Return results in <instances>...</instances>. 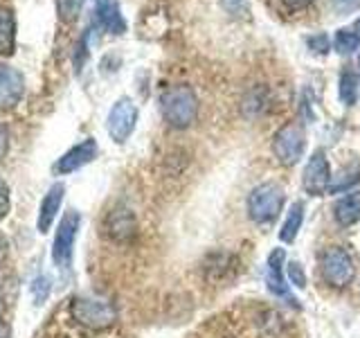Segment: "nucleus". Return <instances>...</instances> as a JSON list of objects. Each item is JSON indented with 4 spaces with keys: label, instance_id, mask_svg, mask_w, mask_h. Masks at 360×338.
<instances>
[{
    "label": "nucleus",
    "instance_id": "obj_1",
    "mask_svg": "<svg viewBox=\"0 0 360 338\" xmlns=\"http://www.w3.org/2000/svg\"><path fill=\"white\" fill-rule=\"evenodd\" d=\"M198 108H200V101L194 93L191 86H172L169 90H165L162 97H160V111H162V118L172 129H189L191 124L196 122L198 118Z\"/></svg>",
    "mask_w": 360,
    "mask_h": 338
},
{
    "label": "nucleus",
    "instance_id": "obj_2",
    "mask_svg": "<svg viewBox=\"0 0 360 338\" xmlns=\"http://www.w3.org/2000/svg\"><path fill=\"white\" fill-rule=\"evenodd\" d=\"M70 320H75L79 327L90 332H104L110 330L117 320V309L115 304L104 300V298H93V296H79L70 300Z\"/></svg>",
    "mask_w": 360,
    "mask_h": 338
},
{
    "label": "nucleus",
    "instance_id": "obj_3",
    "mask_svg": "<svg viewBox=\"0 0 360 338\" xmlns=\"http://www.w3.org/2000/svg\"><path fill=\"white\" fill-rule=\"evenodd\" d=\"M284 208V189L281 185L266 180L248 194V214L255 223H270L279 217Z\"/></svg>",
    "mask_w": 360,
    "mask_h": 338
},
{
    "label": "nucleus",
    "instance_id": "obj_4",
    "mask_svg": "<svg viewBox=\"0 0 360 338\" xmlns=\"http://www.w3.org/2000/svg\"><path fill=\"white\" fill-rule=\"evenodd\" d=\"M320 273L333 289H345L356 277V262L352 253L342 246H331L320 255Z\"/></svg>",
    "mask_w": 360,
    "mask_h": 338
},
{
    "label": "nucleus",
    "instance_id": "obj_5",
    "mask_svg": "<svg viewBox=\"0 0 360 338\" xmlns=\"http://www.w3.org/2000/svg\"><path fill=\"white\" fill-rule=\"evenodd\" d=\"M307 149V133L300 122H286L273 138V154L284 167H292L302 161Z\"/></svg>",
    "mask_w": 360,
    "mask_h": 338
},
{
    "label": "nucleus",
    "instance_id": "obj_6",
    "mask_svg": "<svg viewBox=\"0 0 360 338\" xmlns=\"http://www.w3.org/2000/svg\"><path fill=\"white\" fill-rule=\"evenodd\" d=\"M79 225H82V217H79L77 210L65 212L63 219L59 221V228H56L52 242V262L56 264V268L68 270L72 266V253H75Z\"/></svg>",
    "mask_w": 360,
    "mask_h": 338
},
{
    "label": "nucleus",
    "instance_id": "obj_7",
    "mask_svg": "<svg viewBox=\"0 0 360 338\" xmlns=\"http://www.w3.org/2000/svg\"><path fill=\"white\" fill-rule=\"evenodd\" d=\"M135 124H138V106H135V101L131 97H120L112 104L106 120V131L110 140L124 144L135 131Z\"/></svg>",
    "mask_w": 360,
    "mask_h": 338
},
{
    "label": "nucleus",
    "instance_id": "obj_8",
    "mask_svg": "<svg viewBox=\"0 0 360 338\" xmlns=\"http://www.w3.org/2000/svg\"><path fill=\"white\" fill-rule=\"evenodd\" d=\"M329 183H331L329 158H326L322 149H318V151H313L307 161V167H304V174H302V185L311 196H322L329 192Z\"/></svg>",
    "mask_w": 360,
    "mask_h": 338
},
{
    "label": "nucleus",
    "instance_id": "obj_9",
    "mask_svg": "<svg viewBox=\"0 0 360 338\" xmlns=\"http://www.w3.org/2000/svg\"><path fill=\"white\" fill-rule=\"evenodd\" d=\"M97 140L95 138H86L84 142L75 144L72 149H68L59 161L54 163V174H72L77 169L86 167L88 163H93L97 158Z\"/></svg>",
    "mask_w": 360,
    "mask_h": 338
},
{
    "label": "nucleus",
    "instance_id": "obj_10",
    "mask_svg": "<svg viewBox=\"0 0 360 338\" xmlns=\"http://www.w3.org/2000/svg\"><path fill=\"white\" fill-rule=\"evenodd\" d=\"M25 93V79L11 65H0V108H14Z\"/></svg>",
    "mask_w": 360,
    "mask_h": 338
},
{
    "label": "nucleus",
    "instance_id": "obj_11",
    "mask_svg": "<svg viewBox=\"0 0 360 338\" xmlns=\"http://www.w3.org/2000/svg\"><path fill=\"white\" fill-rule=\"evenodd\" d=\"M63 194H65V185L54 183L48 189V194L43 196L41 208H39V219H37V228L41 234L50 232V228L54 225V219H56V214H59L61 203H63Z\"/></svg>",
    "mask_w": 360,
    "mask_h": 338
},
{
    "label": "nucleus",
    "instance_id": "obj_12",
    "mask_svg": "<svg viewBox=\"0 0 360 338\" xmlns=\"http://www.w3.org/2000/svg\"><path fill=\"white\" fill-rule=\"evenodd\" d=\"M135 230H138V223H135L133 212L127 208L112 210L106 217V232L112 242H129Z\"/></svg>",
    "mask_w": 360,
    "mask_h": 338
},
{
    "label": "nucleus",
    "instance_id": "obj_13",
    "mask_svg": "<svg viewBox=\"0 0 360 338\" xmlns=\"http://www.w3.org/2000/svg\"><path fill=\"white\" fill-rule=\"evenodd\" d=\"M284 262H286L284 248H275V251L268 255V268H266L268 291L275 293V296H281V298L288 296V284L284 277Z\"/></svg>",
    "mask_w": 360,
    "mask_h": 338
},
{
    "label": "nucleus",
    "instance_id": "obj_14",
    "mask_svg": "<svg viewBox=\"0 0 360 338\" xmlns=\"http://www.w3.org/2000/svg\"><path fill=\"white\" fill-rule=\"evenodd\" d=\"M95 14L99 25L110 34L127 32V20H124L117 0H95Z\"/></svg>",
    "mask_w": 360,
    "mask_h": 338
},
{
    "label": "nucleus",
    "instance_id": "obj_15",
    "mask_svg": "<svg viewBox=\"0 0 360 338\" xmlns=\"http://www.w3.org/2000/svg\"><path fill=\"white\" fill-rule=\"evenodd\" d=\"M333 219L338 225H342V228H349V225L360 221V192H349V194L335 201Z\"/></svg>",
    "mask_w": 360,
    "mask_h": 338
},
{
    "label": "nucleus",
    "instance_id": "obj_16",
    "mask_svg": "<svg viewBox=\"0 0 360 338\" xmlns=\"http://www.w3.org/2000/svg\"><path fill=\"white\" fill-rule=\"evenodd\" d=\"M16 52V16L14 9L0 5V56Z\"/></svg>",
    "mask_w": 360,
    "mask_h": 338
},
{
    "label": "nucleus",
    "instance_id": "obj_17",
    "mask_svg": "<svg viewBox=\"0 0 360 338\" xmlns=\"http://www.w3.org/2000/svg\"><path fill=\"white\" fill-rule=\"evenodd\" d=\"M358 183H360V163L354 161V163H349L347 167H342L335 176H331L329 194H340V192L356 187Z\"/></svg>",
    "mask_w": 360,
    "mask_h": 338
},
{
    "label": "nucleus",
    "instance_id": "obj_18",
    "mask_svg": "<svg viewBox=\"0 0 360 338\" xmlns=\"http://www.w3.org/2000/svg\"><path fill=\"white\" fill-rule=\"evenodd\" d=\"M302 221H304V203L295 201L290 206L288 214H286V221L281 223V230H279V239L284 244H292L297 239L300 228H302Z\"/></svg>",
    "mask_w": 360,
    "mask_h": 338
},
{
    "label": "nucleus",
    "instance_id": "obj_19",
    "mask_svg": "<svg viewBox=\"0 0 360 338\" xmlns=\"http://www.w3.org/2000/svg\"><path fill=\"white\" fill-rule=\"evenodd\" d=\"M358 77L352 73V70H345L340 75V99L342 104L347 106H354L356 99H358Z\"/></svg>",
    "mask_w": 360,
    "mask_h": 338
},
{
    "label": "nucleus",
    "instance_id": "obj_20",
    "mask_svg": "<svg viewBox=\"0 0 360 338\" xmlns=\"http://www.w3.org/2000/svg\"><path fill=\"white\" fill-rule=\"evenodd\" d=\"M360 48V37L352 30H338L335 34V50L340 54H354Z\"/></svg>",
    "mask_w": 360,
    "mask_h": 338
},
{
    "label": "nucleus",
    "instance_id": "obj_21",
    "mask_svg": "<svg viewBox=\"0 0 360 338\" xmlns=\"http://www.w3.org/2000/svg\"><path fill=\"white\" fill-rule=\"evenodd\" d=\"M82 5L84 0H56V9H59L61 20H75Z\"/></svg>",
    "mask_w": 360,
    "mask_h": 338
},
{
    "label": "nucleus",
    "instance_id": "obj_22",
    "mask_svg": "<svg viewBox=\"0 0 360 338\" xmlns=\"http://www.w3.org/2000/svg\"><path fill=\"white\" fill-rule=\"evenodd\" d=\"M48 293H50V280L45 277V275H41L39 280L32 282V296H34V300H37V304L45 302Z\"/></svg>",
    "mask_w": 360,
    "mask_h": 338
},
{
    "label": "nucleus",
    "instance_id": "obj_23",
    "mask_svg": "<svg viewBox=\"0 0 360 338\" xmlns=\"http://www.w3.org/2000/svg\"><path fill=\"white\" fill-rule=\"evenodd\" d=\"M286 273H288V280H290L297 289H304V287H307V275H304V270H302V264H300V262H288Z\"/></svg>",
    "mask_w": 360,
    "mask_h": 338
},
{
    "label": "nucleus",
    "instance_id": "obj_24",
    "mask_svg": "<svg viewBox=\"0 0 360 338\" xmlns=\"http://www.w3.org/2000/svg\"><path fill=\"white\" fill-rule=\"evenodd\" d=\"M307 43H309V48L313 52H318V54L329 52V37H326V34H313V37Z\"/></svg>",
    "mask_w": 360,
    "mask_h": 338
},
{
    "label": "nucleus",
    "instance_id": "obj_25",
    "mask_svg": "<svg viewBox=\"0 0 360 338\" xmlns=\"http://www.w3.org/2000/svg\"><path fill=\"white\" fill-rule=\"evenodd\" d=\"M9 206H11V201H9V187L3 178H0V221H3L7 214H9Z\"/></svg>",
    "mask_w": 360,
    "mask_h": 338
},
{
    "label": "nucleus",
    "instance_id": "obj_26",
    "mask_svg": "<svg viewBox=\"0 0 360 338\" xmlns=\"http://www.w3.org/2000/svg\"><path fill=\"white\" fill-rule=\"evenodd\" d=\"M331 5L338 14H352L360 7V0H331Z\"/></svg>",
    "mask_w": 360,
    "mask_h": 338
},
{
    "label": "nucleus",
    "instance_id": "obj_27",
    "mask_svg": "<svg viewBox=\"0 0 360 338\" xmlns=\"http://www.w3.org/2000/svg\"><path fill=\"white\" fill-rule=\"evenodd\" d=\"M315 0H281V5H284L286 11L290 14H297V11H307Z\"/></svg>",
    "mask_w": 360,
    "mask_h": 338
},
{
    "label": "nucleus",
    "instance_id": "obj_28",
    "mask_svg": "<svg viewBox=\"0 0 360 338\" xmlns=\"http://www.w3.org/2000/svg\"><path fill=\"white\" fill-rule=\"evenodd\" d=\"M7 149H9V133H7V127L0 124V161L7 156Z\"/></svg>",
    "mask_w": 360,
    "mask_h": 338
},
{
    "label": "nucleus",
    "instance_id": "obj_29",
    "mask_svg": "<svg viewBox=\"0 0 360 338\" xmlns=\"http://www.w3.org/2000/svg\"><path fill=\"white\" fill-rule=\"evenodd\" d=\"M223 3L232 14H239V11H243V7H245V0H223Z\"/></svg>",
    "mask_w": 360,
    "mask_h": 338
},
{
    "label": "nucleus",
    "instance_id": "obj_30",
    "mask_svg": "<svg viewBox=\"0 0 360 338\" xmlns=\"http://www.w3.org/2000/svg\"><path fill=\"white\" fill-rule=\"evenodd\" d=\"M0 338H11V327L5 320H0Z\"/></svg>",
    "mask_w": 360,
    "mask_h": 338
},
{
    "label": "nucleus",
    "instance_id": "obj_31",
    "mask_svg": "<svg viewBox=\"0 0 360 338\" xmlns=\"http://www.w3.org/2000/svg\"><path fill=\"white\" fill-rule=\"evenodd\" d=\"M358 30H360V18H358Z\"/></svg>",
    "mask_w": 360,
    "mask_h": 338
}]
</instances>
